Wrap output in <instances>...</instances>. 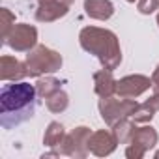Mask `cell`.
Instances as JSON below:
<instances>
[{
  "instance_id": "cell-22",
  "label": "cell",
  "mask_w": 159,
  "mask_h": 159,
  "mask_svg": "<svg viewBox=\"0 0 159 159\" xmlns=\"http://www.w3.org/2000/svg\"><path fill=\"white\" fill-rule=\"evenodd\" d=\"M152 88H153V94H159V66L152 75Z\"/></svg>"
},
{
  "instance_id": "cell-18",
  "label": "cell",
  "mask_w": 159,
  "mask_h": 159,
  "mask_svg": "<svg viewBox=\"0 0 159 159\" xmlns=\"http://www.w3.org/2000/svg\"><path fill=\"white\" fill-rule=\"evenodd\" d=\"M67 105H69V98H67V94H66L64 90H58V92H54L51 98H47V109H49L51 112H54V114L64 112V111L67 109Z\"/></svg>"
},
{
  "instance_id": "cell-25",
  "label": "cell",
  "mask_w": 159,
  "mask_h": 159,
  "mask_svg": "<svg viewBox=\"0 0 159 159\" xmlns=\"http://www.w3.org/2000/svg\"><path fill=\"white\" fill-rule=\"evenodd\" d=\"M155 157H157V159H159V152H157V153H155Z\"/></svg>"
},
{
  "instance_id": "cell-9",
  "label": "cell",
  "mask_w": 159,
  "mask_h": 159,
  "mask_svg": "<svg viewBox=\"0 0 159 159\" xmlns=\"http://www.w3.org/2000/svg\"><path fill=\"white\" fill-rule=\"evenodd\" d=\"M26 73V66L23 62H19L13 56H2L0 58V79L4 83L8 81H21L25 79Z\"/></svg>"
},
{
  "instance_id": "cell-4",
  "label": "cell",
  "mask_w": 159,
  "mask_h": 159,
  "mask_svg": "<svg viewBox=\"0 0 159 159\" xmlns=\"http://www.w3.org/2000/svg\"><path fill=\"white\" fill-rule=\"evenodd\" d=\"M139 103L135 99H127V98H101L99 99V114L105 120L107 125H114L116 122H120L122 118H129L133 116V112L137 111Z\"/></svg>"
},
{
  "instance_id": "cell-15",
  "label": "cell",
  "mask_w": 159,
  "mask_h": 159,
  "mask_svg": "<svg viewBox=\"0 0 159 159\" xmlns=\"http://www.w3.org/2000/svg\"><path fill=\"white\" fill-rule=\"evenodd\" d=\"M66 139V131H64V125L60 122H51L45 129V135H43V144L49 146V148H56L64 142Z\"/></svg>"
},
{
  "instance_id": "cell-1",
  "label": "cell",
  "mask_w": 159,
  "mask_h": 159,
  "mask_svg": "<svg viewBox=\"0 0 159 159\" xmlns=\"http://www.w3.org/2000/svg\"><path fill=\"white\" fill-rule=\"evenodd\" d=\"M38 90L34 84L25 81H13V84H4L0 92V124L10 129L25 120L32 118Z\"/></svg>"
},
{
  "instance_id": "cell-23",
  "label": "cell",
  "mask_w": 159,
  "mask_h": 159,
  "mask_svg": "<svg viewBox=\"0 0 159 159\" xmlns=\"http://www.w3.org/2000/svg\"><path fill=\"white\" fill-rule=\"evenodd\" d=\"M39 4H49V2H62V0H38Z\"/></svg>"
},
{
  "instance_id": "cell-20",
  "label": "cell",
  "mask_w": 159,
  "mask_h": 159,
  "mask_svg": "<svg viewBox=\"0 0 159 159\" xmlns=\"http://www.w3.org/2000/svg\"><path fill=\"white\" fill-rule=\"evenodd\" d=\"M137 8L140 13L150 15L159 8V0H137Z\"/></svg>"
},
{
  "instance_id": "cell-5",
  "label": "cell",
  "mask_w": 159,
  "mask_h": 159,
  "mask_svg": "<svg viewBox=\"0 0 159 159\" xmlns=\"http://www.w3.org/2000/svg\"><path fill=\"white\" fill-rule=\"evenodd\" d=\"M4 43L17 52H28L38 43V30H36V26L26 25V23L13 25L10 34L4 38Z\"/></svg>"
},
{
  "instance_id": "cell-24",
  "label": "cell",
  "mask_w": 159,
  "mask_h": 159,
  "mask_svg": "<svg viewBox=\"0 0 159 159\" xmlns=\"http://www.w3.org/2000/svg\"><path fill=\"white\" fill-rule=\"evenodd\" d=\"M62 2H64V4H67V6H69V4H73V2H75V0H62Z\"/></svg>"
},
{
  "instance_id": "cell-10",
  "label": "cell",
  "mask_w": 159,
  "mask_h": 159,
  "mask_svg": "<svg viewBox=\"0 0 159 159\" xmlns=\"http://www.w3.org/2000/svg\"><path fill=\"white\" fill-rule=\"evenodd\" d=\"M69 6L64 2H49V4H39L36 10V19L39 23H52L58 21L60 17L67 15Z\"/></svg>"
},
{
  "instance_id": "cell-12",
  "label": "cell",
  "mask_w": 159,
  "mask_h": 159,
  "mask_svg": "<svg viewBox=\"0 0 159 159\" xmlns=\"http://www.w3.org/2000/svg\"><path fill=\"white\" fill-rule=\"evenodd\" d=\"M84 11L88 17L98 21H107L114 13V6L111 0H84Z\"/></svg>"
},
{
  "instance_id": "cell-13",
  "label": "cell",
  "mask_w": 159,
  "mask_h": 159,
  "mask_svg": "<svg viewBox=\"0 0 159 159\" xmlns=\"http://www.w3.org/2000/svg\"><path fill=\"white\" fill-rule=\"evenodd\" d=\"M129 144H135L139 146L140 150L148 152L150 148H153L157 144V131L152 127V125H142V127H137L133 137H131V142Z\"/></svg>"
},
{
  "instance_id": "cell-2",
  "label": "cell",
  "mask_w": 159,
  "mask_h": 159,
  "mask_svg": "<svg viewBox=\"0 0 159 159\" xmlns=\"http://www.w3.org/2000/svg\"><path fill=\"white\" fill-rule=\"evenodd\" d=\"M79 43L86 52L94 54L101 62L103 69L114 71L122 62V49L118 38L114 32L107 28H98V26L83 28L79 34Z\"/></svg>"
},
{
  "instance_id": "cell-7",
  "label": "cell",
  "mask_w": 159,
  "mask_h": 159,
  "mask_svg": "<svg viewBox=\"0 0 159 159\" xmlns=\"http://www.w3.org/2000/svg\"><path fill=\"white\" fill-rule=\"evenodd\" d=\"M152 86V79L144 75H127L120 81H116V96L135 99L140 94H144Z\"/></svg>"
},
{
  "instance_id": "cell-11",
  "label": "cell",
  "mask_w": 159,
  "mask_h": 159,
  "mask_svg": "<svg viewBox=\"0 0 159 159\" xmlns=\"http://www.w3.org/2000/svg\"><path fill=\"white\" fill-rule=\"evenodd\" d=\"M94 90L99 98H111L116 94V81L112 77V71L101 69L94 73Z\"/></svg>"
},
{
  "instance_id": "cell-3",
  "label": "cell",
  "mask_w": 159,
  "mask_h": 159,
  "mask_svg": "<svg viewBox=\"0 0 159 159\" xmlns=\"http://www.w3.org/2000/svg\"><path fill=\"white\" fill-rule=\"evenodd\" d=\"M25 66L30 77H41L58 71L62 67V56L45 45H36L32 51H28Z\"/></svg>"
},
{
  "instance_id": "cell-17",
  "label": "cell",
  "mask_w": 159,
  "mask_h": 159,
  "mask_svg": "<svg viewBox=\"0 0 159 159\" xmlns=\"http://www.w3.org/2000/svg\"><path fill=\"white\" fill-rule=\"evenodd\" d=\"M60 84H62V83L58 81V79H54V77H39V81L36 83L38 96L43 98V99H47V98H51L54 92L60 90Z\"/></svg>"
},
{
  "instance_id": "cell-19",
  "label": "cell",
  "mask_w": 159,
  "mask_h": 159,
  "mask_svg": "<svg viewBox=\"0 0 159 159\" xmlns=\"http://www.w3.org/2000/svg\"><path fill=\"white\" fill-rule=\"evenodd\" d=\"M0 13H2V39L10 34V30L13 28V23H15V17L11 15V11L10 10H6V8H2L0 10Z\"/></svg>"
},
{
  "instance_id": "cell-14",
  "label": "cell",
  "mask_w": 159,
  "mask_h": 159,
  "mask_svg": "<svg viewBox=\"0 0 159 159\" xmlns=\"http://www.w3.org/2000/svg\"><path fill=\"white\" fill-rule=\"evenodd\" d=\"M157 111H159V94H153L150 99H146L144 103H140L137 107V111L133 112L131 118L135 122H139V124H146V122H150L155 116Z\"/></svg>"
},
{
  "instance_id": "cell-16",
  "label": "cell",
  "mask_w": 159,
  "mask_h": 159,
  "mask_svg": "<svg viewBox=\"0 0 159 159\" xmlns=\"http://www.w3.org/2000/svg\"><path fill=\"white\" fill-rule=\"evenodd\" d=\"M135 129H137V127H135V120L131 122L129 118H122L120 122H116V124L112 125V133H114L118 144H127V142H131V137H133Z\"/></svg>"
},
{
  "instance_id": "cell-8",
  "label": "cell",
  "mask_w": 159,
  "mask_h": 159,
  "mask_svg": "<svg viewBox=\"0 0 159 159\" xmlns=\"http://www.w3.org/2000/svg\"><path fill=\"white\" fill-rule=\"evenodd\" d=\"M116 144H118V140H116L114 133H109V131L101 129V131H96V133L90 135L88 150L98 157H107L116 150Z\"/></svg>"
},
{
  "instance_id": "cell-21",
  "label": "cell",
  "mask_w": 159,
  "mask_h": 159,
  "mask_svg": "<svg viewBox=\"0 0 159 159\" xmlns=\"http://www.w3.org/2000/svg\"><path fill=\"white\" fill-rule=\"evenodd\" d=\"M144 155H146V152L140 150V148L135 146V144H129L127 150H125V157H129V159H142Z\"/></svg>"
},
{
  "instance_id": "cell-6",
  "label": "cell",
  "mask_w": 159,
  "mask_h": 159,
  "mask_svg": "<svg viewBox=\"0 0 159 159\" xmlns=\"http://www.w3.org/2000/svg\"><path fill=\"white\" fill-rule=\"evenodd\" d=\"M90 135L92 131L84 125L81 127H75L71 133L66 135L64 142L60 144V153L64 155H69V157H79V159H83L88 155V140H90Z\"/></svg>"
},
{
  "instance_id": "cell-26",
  "label": "cell",
  "mask_w": 159,
  "mask_h": 159,
  "mask_svg": "<svg viewBox=\"0 0 159 159\" xmlns=\"http://www.w3.org/2000/svg\"><path fill=\"white\" fill-rule=\"evenodd\" d=\"M157 25H159V15H157Z\"/></svg>"
},
{
  "instance_id": "cell-27",
  "label": "cell",
  "mask_w": 159,
  "mask_h": 159,
  "mask_svg": "<svg viewBox=\"0 0 159 159\" xmlns=\"http://www.w3.org/2000/svg\"><path fill=\"white\" fill-rule=\"evenodd\" d=\"M127 2H135V0H127Z\"/></svg>"
}]
</instances>
